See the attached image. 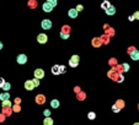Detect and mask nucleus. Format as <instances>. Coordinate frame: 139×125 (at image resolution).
Here are the masks:
<instances>
[{"instance_id":"nucleus-10","label":"nucleus","mask_w":139,"mask_h":125,"mask_svg":"<svg viewBox=\"0 0 139 125\" xmlns=\"http://www.w3.org/2000/svg\"><path fill=\"white\" fill-rule=\"evenodd\" d=\"M130 58H132L133 60H139V52L138 50H133V52L130 53Z\"/></svg>"},{"instance_id":"nucleus-11","label":"nucleus","mask_w":139,"mask_h":125,"mask_svg":"<svg viewBox=\"0 0 139 125\" xmlns=\"http://www.w3.org/2000/svg\"><path fill=\"white\" fill-rule=\"evenodd\" d=\"M59 101L58 99H52V102H51V107L52 108H59Z\"/></svg>"},{"instance_id":"nucleus-17","label":"nucleus","mask_w":139,"mask_h":125,"mask_svg":"<svg viewBox=\"0 0 139 125\" xmlns=\"http://www.w3.org/2000/svg\"><path fill=\"white\" fill-rule=\"evenodd\" d=\"M108 7H111V4H110L108 1H105V2H102V9H105V10H107Z\"/></svg>"},{"instance_id":"nucleus-27","label":"nucleus","mask_w":139,"mask_h":125,"mask_svg":"<svg viewBox=\"0 0 139 125\" xmlns=\"http://www.w3.org/2000/svg\"><path fill=\"white\" fill-rule=\"evenodd\" d=\"M123 66H124V71H128V70H129V65H127V64H123Z\"/></svg>"},{"instance_id":"nucleus-33","label":"nucleus","mask_w":139,"mask_h":125,"mask_svg":"<svg viewBox=\"0 0 139 125\" xmlns=\"http://www.w3.org/2000/svg\"><path fill=\"white\" fill-rule=\"evenodd\" d=\"M133 125H139V123H134V124H133Z\"/></svg>"},{"instance_id":"nucleus-30","label":"nucleus","mask_w":139,"mask_h":125,"mask_svg":"<svg viewBox=\"0 0 139 125\" xmlns=\"http://www.w3.org/2000/svg\"><path fill=\"white\" fill-rule=\"evenodd\" d=\"M81 9H83L81 6H78V7H76V10H78V11H81Z\"/></svg>"},{"instance_id":"nucleus-32","label":"nucleus","mask_w":139,"mask_h":125,"mask_svg":"<svg viewBox=\"0 0 139 125\" xmlns=\"http://www.w3.org/2000/svg\"><path fill=\"white\" fill-rule=\"evenodd\" d=\"M1 49H3V43L0 42V50H1Z\"/></svg>"},{"instance_id":"nucleus-25","label":"nucleus","mask_w":139,"mask_h":125,"mask_svg":"<svg viewBox=\"0 0 139 125\" xmlns=\"http://www.w3.org/2000/svg\"><path fill=\"white\" fill-rule=\"evenodd\" d=\"M59 68H60V72H65V66L64 65H60Z\"/></svg>"},{"instance_id":"nucleus-1","label":"nucleus","mask_w":139,"mask_h":125,"mask_svg":"<svg viewBox=\"0 0 139 125\" xmlns=\"http://www.w3.org/2000/svg\"><path fill=\"white\" fill-rule=\"evenodd\" d=\"M41 26L43 29H51L52 28V21L48 20V18H44V20H42Z\"/></svg>"},{"instance_id":"nucleus-7","label":"nucleus","mask_w":139,"mask_h":125,"mask_svg":"<svg viewBox=\"0 0 139 125\" xmlns=\"http://www.w3.org/2000/svg\"><path fill=\"white\" fill-rule=\"evenodd\" d=\"M42 9H43L46 12H51V11L53 10V6H52L51 4H48V2H44L43 6H42Z\"/></svg>"},{"instance_id":"nucleus-14","label":"nucleus","mask_w":139,"mask_h":125,"mask_svg":"<svg viewBox=\"0 0 139 125\" xmlns=\"http://www.w3.org/2000/svg\"><path fill=\"white\" fill-rule=\"evenodd\" d=\"M52 72H53L54 75H58V74L60 72V68H59L58 65H54V66L52 68Z\"/></svg>"},{"instance_id":"nucleus-13","label":"nucleus","mask_w":139,"mask_h":125,"mask_svg":"<svg viewBox=\"0 0 139 125\" xmlns=\"http://www.w3.org/2000/svg\"><path fill=\"white\" fill-rule=\"evenodd\" d=\"M43 124L44 125H53V119H52V118H44Z\"/></svg>"},{"instance_id":"nucleus-3","label":"nucleus","mask_w":139,"mask_h":125,"mask_svg":"<svg viewBox=\"0 0 139 125\" xmlns=\"http://www.w3.org/2000/svg\"><path fill=\"white\" fill-rule=\"evenodd\" d=\"M43 76H44V71L43 69H36L35 70V79H43Z\"/></svg>"},{"instance_id":"nucleus-4","label":"nucleus","mask_w":139,"mask_h":125,"mask_svg":"<svg viewBox=\"0 0 139 125\" xmlns=\"http://www.w3.org/2000/svg\"><path fill=\"white\" fill-rule=\"evenodd\" d=\"M25 88L27 90V91H32V90H35V83L32 80H27L26 82H25Z\"/></svg>"},{"instance_id":"nucleus-18","label":"nucleus","mask_w":139,"mask_h":125,"mask_svg":"<svg viewBox=\"0 0 139 125\" xmlns=\"http://www.w3.org/2000/svg\"><path fill=\"white\" fill-rule=\"evenodd\" d=\"M95 117H96V114H95L94 112H90V113L87 114V118H89L90 120H94V119H95Z\"/></svg>"},{"instance_id":"nucleus-8","label":"nucleus","mask_w":139,"mask_h":125,"mask_svg":"<svg viewBox=\"0 0 139 125\" xmlns=\"http://www.w3.org/2000/svg\"><path fill=\"white\" fill-rule=\"evenodd\" d=\"M68 15H69V17H71V18H75V17L78 16V10H76V9H70L69 11H68Z\"/></svg>"},{"instance_id":"nucleus-19","label":"nucleus","mask_w":139,"mask_h":125,"mask_svg":"<svg viewBox=\"0 0 139 125\" xmlns=\"http://www.w3.org/2000/svg\"><path fill=\"white\" fill-rule=\"evenodd\" d=\"M3 107H4V108H5V107H11V102H10V101L3 102Z\"/></svg>"},{"instance_id":"nucleus-24","label":"nucleus","mask_w":139,"mask_h":125,"mask_svg":"<svg viewBox=\"0 0 139 125\" xmlns=\"http://www.w3.org/2000/svg\"><path fill=\"white\" fill-rule=\"evenodd\" d=\"M4 85H5V81H4V79H3V77H0V87L3 88V86H4Z\"/></svg>"},{"instance_id":"nucleus-23","label":"nucleus","mask_w":139,"mask_h":125,"mask_svg":"<svg viewBox=\"0 0 139 125\" xmlns=\"http://www.w3.org/2000/svg\"><path fill=\"white\" fill-rule=\"evenodd\" d=\"M112 111L114 112V113H117V112H119L121 109H119V108H117V106H113V107H112Z\"/></svg>"},{"instance_id":"nucleus-21","label":"nucleus","mask_w":139,"mask_h":125,"mask_svg":"<svg viewBox=\"0 0 139 125\" xmlns=\"http://www.w3.org/2000/svg\"><path fill=\"white\" fill-rule=\"evenodd\" d=\"M47 2H48V4H51V5H52L53 7H54V6L57 5V1H56V0H48Z\"/></svg>"},{"instance_id":"nucleus-5","label":"nucleus","mask_w":139,"mask_h":125,"mask_svg":"<svg viewBox=\"0 0 139 125\" xmlns=\"http://www.w3.org/2000/svg\"><path fill=\"white\" fill-rule=\"evenodd\" d=\"M17 63H19V64H26V63H27V56L25 55V54L17 55Z\"/></svg>"},{"instance_id":"nucleus-29","label":"nucleus","mask_w":139,"mask_h":125,"mask_svg":"<svg viewBox=\"0 0 139 125\" xmlns=\"http://www.w3.org/2000/svg\"><path fill=\"white\" fill-rule=\"evenodd\" d=\"M117 81H119V82H122V81H123V76H118V79H117Z\"/></svg>"},{"instance_id":"nucleus-31","label":"nucleus","mask_w":139,"mask_h":125,"mask_svg":"<svg viewBox=\"0 0 139 125\" xmlns=\"http://www.w3.org/2000/svg\"><path fill=\"white\" fill-rule=\"evenodd\" d=\"M129 21H134V16H130V17H129Z\"/></svg>"},{"instance_id":"nucleus-20","label":"nucleus","mask_w":139,"mask_h":125,"mask_svg":"<svg viewBox=\"0 0 139 125\" xmlns=\"http://www.w3.org/2000/svg\"><path fill=\"white\" fill-rule=\"evenodd\" d=\"M43 114L46 115V118H49V117H51V112H49V109H46V111L43 112Z\"/></svg>"},{"instance_id":"nucleus-12","label":"nucleus","mask_w":139,"mask_h":125,"mask_svg":"<svg viewBox=\"0 0 139 125\" xmlns=\"http://www.w3.org/2000/svg\"><path fill=\"white\" fill-rule=\"evenodd\" d=\"M106 14L107 15H114L116 14V9H114V6H112L111 5V7H108V9L106 10Z\"/></svg>"},{"instance_id":"nucleus-22","label":"nucleus","mask_w":139,"mask_h":125,"mask_svg":"<svg viewBox=\"0 0 139 125\" xmlns=\"http://www.w3.org/2000/svg\"><path fill=\"white\" fill-rule=\"evenodd\" d=\"M32 81H33V83H35V87L40 86V80H38V79H33Z\"/></svg>"},{"instance_id":"nucleus-28","label":"nucleus","mask_w":139,"mask_h":125,"mask_svg":"<svg viewBox=\"0 0 139 125\" xmlns=\"http://www.w3.org/2000/svg\"><path fill=\"white\" fill-rule=\"evenodd\" d=\"M134 16V18H137V20H139V12H135V14L133 15Z\"/></svg>"},{"instance_id":"nucleus-15","label":"nucleus","mask_w":139,"mask_h":125,"mask_svg":"<svg viewBox=\"0 0 139 125\" xmlns=\"http://www.w3.org/2000/svg\"><path fill=\"white\" fill-rule=\"evenodd\" d=\"M10 88H11V85H10L9 82H5V85L3 86V90H4L5 92H8V91H9Z\"/></svg>"},{"instance_id":"nucleus-16","label":"nucleus","mask_w":139,"mask_h":125,"mask_svg":"<svg viewBox=\"0 0 139 125\" xmlns=\"http://www.w3.org/2000/svg\"><path fill=\"white\" fill-rule=\"evenodd\" d=\"M36 102H37V103H43V102H44V97H43V96H40V95H38V96H37V97H36Z\"/></svg>"},{"instance_id":"nucleus-9","label":"nucleus","mask_w":139,"mask_h":125,"mask_svg":"<svg viewBox=\"0 0 139 125\" xmlns=\"http://www.w3.org/2000/svg\"><path fill=\"white\" fill-rule=\"evenodd\" d=\"M0 99H1L3 102H5V101H10V95H9L8 92H4V93L0 95Z\"/></svg>"},{"instance_id":"nucleus-26","label":"nucleus","mask_w":139,"mask_h":125,"mask_svg":"<svg viewBox=\"0 0 139 125\" xmlns=\"http://www.w3.org/2000/svg\"><path fill=\"white\" fill-rule=\"evenodd\" d=\"M62 38H69V34H64V33H60Z\"/></svg>"},{"instance_id":"nucleus-6","label":"nucleus","mask_w":139,"mask_h":125,"mask_svg":"<svg viewBox=\"0 0 139 125\" xmlns=\"http://www.w3.org/2000/svg\"><path fill=\"white\" fill-rule=\"evenodd\" d=\"M47 39H48V37H47L46 34H43V33H41V34H38V36H37V42H38V43L44 44V43L47 42Z\"/></svg>"},{"instance_id":"nucleus-2","label":"nucleus","mask_w":139,"mask_h":125,"mask_svg":"<svg viewBox=\"0 0 139 125\" xmlns=\"http://www.w3.org/2000/svg\"><path fill=\"white\" fill-rule=\"evenodd\" d=\"M78 63H79V56L78 55H73L71 59L69 60V65L73 66V68H75V66L78 65Z\"/></svg>"}]
</instances>
